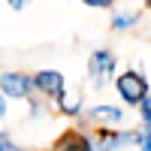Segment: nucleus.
<instances>
[{"instance_id":"obj_1","label":"nucleus","mask_w":151,"mask_h":151,"mask_svg":"<svg viewBox=\"0 0 151 151\" xmlns=\"http://www.w3.org/2000/svg\"><path fill=\"white\" fill-rule=\"evenodd\" d=\"M115 85H118V94H121V100L124 103H136V106H142V100L148 97V79L142 73H133V70H127V73H121L118 79H115Z\"/></svg>"},{"instance_id":"obj_2","label":"nucleus","mask_w":151,"mask_h":151,"mask_svg":"<svg viewBox=\"0 0 151 151\" xmlns=\"http://www.w3.org/2000/svg\"><path fill=\"white\" fill-rule=\"evenodd\" d=\"M130 142H139V136L136 133H130V130H124V133H118L115 127H103L100 130V139H97V145H94V151H118V148H124V145H130Z\"/></svg>"},{"instance_id":"obj_3","label":"nucleus","mask_w":151,"mask_h":151,"mask_svg":"<svg viewBox=\"0 0 151 151\" xmlns=\"http://www.w3.org/2000/svg\"><path fill=\"white\" fill-rule=\"evenodd\" d=\"M33 88V79L24 73H3L0 76V91H3V97H27Z\"/></svg>"},{"instance_id":"obj_4","label":"nucleus","mask_w":151,"mask_h":151,"mask_svg":"<svg viewBox=\"0 0 151 151\" xmlns=\"http://www.w3.org/2000/svg\"><path fill=\"white\" fill-rule=\"evenodd\" d=\"M33 88H36V91H42V94H48V97H55L58 103L64 100V76L55 73V70L36 73V76H33Z\"/></svg>"},{"instance_id":"obj_5","label":"nucleus","mask_w":151,"mask_h":151,"mask_svg":"<svg viewBox=\"0 0 151 151\" xmlns=\"http://www.w3.org/2000/svg\"><path fill=\"white\" fill-rule=\"evenodd\" d=\"M88 70H91L97 85H106V79L112 76V70H115V55H112V52H94Z\"/></svg>"},{"instance_id":"obj_6","label":"nucleus","mask_w":151,"mask_h":151,"mask_svg":"<svg viewBox=\"0 0 151 151\" xmlns=\"http://www.w3.org/2000/svg\"><path fill=\"white\" fill-rule=\"evenodd\" d=\"M58 151H94V142L88 139L85 133H67V136H60V142H58Z\"/></svg>"},{"instance_id":"obj_7","label":"nucleus","mask_w":151,"mask_h":151,"mask_svg":"<svg viewBox=\"0 0 151 151\" xmlns=\"http://www.w3.org/2000/svg\"><path fill=\"white\" fill-rule=\"evenodd\" d=\"M91 118L109 121V124H118L124 115H121V109H115V106H94V109H91Z\"/></svg>"},{"instance_id":"obj_8","label":"nucleus","mask_w":151,"mask_h":151,"mask_svg":"<svg viewBox=\"0 0 151 151\" xmlns=\"http://www.w3.org/2000/svg\"><path fill=\"white\" fill-rule=\"evenodd\" d=\"M136 24V15H115V30H127Z\"/></svg>"},{"instance_id":"obj_9","label":"nucleus","mask_w":151,"mask_h":151,"mask_svg":"<svg viewBox=\"0 0 151 151\" xmlns=\"http://www.w3.org/2000/svg\"><path fill=\"white\" fill-rule=\"evenodd\" d=\"M139 112H142V121H145V127L151 130V97H145V100H142Z\"/></svg>"},{"instance_id":"obj_10","label":"nucleus","mask_w":151,"mask_h":151,"mask_svg":"<svg viewBox=\"0 0 151 151\" xmlns=\"http://www.w3.org/2000/svg\"><path fill=\"white\" fill-rule=\"evenodd\" d=\"M60 109H64L67 115H76V112H79V100H67L64 97V100H60Z\"/></svg>"},{"instance_id":"obj_11","label":"nucleus","mask_w":151,"mask_h":151,"mask_svg":"<svg viewBox=\"0 0 151 151\" xmlns=\"http://www.w3.org/2000/svg\"><path fill=\"white\" fill-rule=\"evenodd\" d=\"M85 6H97V9H106V6H112L115 0H82Z\"/></svg>"},{"instance_id":"obj_12","label":"nucleus","mask_w":151,"mask_h":151,"mask_svg":"<svg viewBox=\"0 0 151 151\" xmlns=\"http://www.w3.org/2000/svg\"><path fill=\"white\" fill-rule=\"evenodd\" d=\"M139 148H142V151H151V130H145V133L139 136Z\"/></svg>"},{"instance_id":"obj_13","label":"nucleus","mask_w":151,"mask_h":151,"mask_svg":"<svg viewBox=\"0 0 151 151\" xmlns=\"http://www.w3.org/2000/svg\"><path fill=\"white\" fill-rule=\"evenodd\" d=\"M0 151H18L15 145L9 142V136H6V133H0Z\"/></svg>"},{"instance_id":"obj_14","label":"nucleus","mask_w":151,"mask_h":151,"mask_svg":"<svg viewBox=\"0 0 151 151\" xmlns=\"http://www.w3.org/2000/svg\"><path fill=\"white\" fill-rule=\"evenodd\" d=\"M27 3H30V0H9V6H12V9H24Z\"/></svg>"},{"instance_id":"obj_15","label":"nucleus","mask_w":151,"mask_h":151,"mask_svg":"<svg viewBox=\"0 0 151 151\" xmlns=\"http://www.w3.org/2000/svg\"><path fill=\"white\" fill-rule=\"evenodd\" d=\"M6 115V103H3V94H0V118Z\"/></svg>"},{"instance_id":"obj_16","label":"nucleus","mask_w":151,"mask_h":151,"mask_svg":"<svg viewBox=\"0 0 151 151\" xmlns=\"http://www.w3.org/2000/svg\"><path fill=\"white\" fill-rule=\"evenodd\" d=\"M145 6H151V0H145Z\"/></svg>"}]
</instances>
